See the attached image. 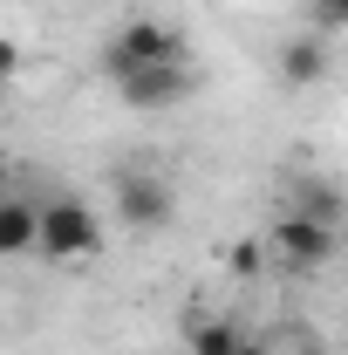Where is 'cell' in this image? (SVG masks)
<instances>
[{
  "mask_svg": "<svg viewBox=\"0 0 348 355\" xmlns=\"http://www.w3.org/2000/svg\"><path fill=\"white\" fill-rule=\"evenodd\" d=\"M35 253L42 260H89V253H103V219H96V205L89 198H48L35 205Z\"/></svg>",
  "mask_w": 348,
  "mask_h": 355,
  "instance_id": "obj_1",
  "label": "cell"
},
{
  "mask_svg": "<svg viewBox=\"0 0 348 355\" xmlns=\"http://www.w3.org/2000/svg\"><path fill=\"white\" fill-rule=\"evenodd\" d=\"M157 62H191V42L177 35L171 21H150V14H130L110 48H103V76H123V69H157Z\"/></svg>",
  "mask_w": 348,
  "mask_h": 355,
  "instance_id": "obj_2",
  "label": "cell"
},
{
  "mask_svg": "<svg viewBox=\"0 0 348 355\" xmlns=\"http://www.w3.org/2000/svg\"><path fill=\"white\" fill-rule=\"evenodd\" d=\"M266 246L280 253V266H287V273H314V266L335 260L342 232H328V225L301 219V212H280V219H273V232H266Z\"/></svg>",
  "mask_w": 348,
  "mask_h": 355,
  "instance_id": "obj_3",
  "label": "cell"
},
{
  "mask_svg": "<svg viewBox=\"0 0 348 355\" xmlns=\"http://www.w3.org/2000/svg\"><path fill=\"white\" fill-rule=\"evenodd\" d=\"M177 212V198H171V184L157 171H123L116 178V219L130 225V232H164Z\"/></svg>",
  "mask_w": 348,
  "mask_h": 355,
  "instance_id": "obj_4",
  "label": "cell"
},
{
  "mask_svg": "<svg viewBox=\"0 0 348 355\" xmlns=\"http://www.w3.org/2000/svg\"><path fill=\"white\" fill-rule=\"evenodd\" d=\"M116 96L130 103V110H177L184 96H191V62H157V69H123V76H110Z\"/></svg>",
  "mask_w": 348,
  "mask_h": 355,
  "instance_id": "obj_5",
  "label": "cell"
},
{
  "mask_svg": "<svg viewBox=\"0 0 348 355\" xmlns=\"http://www.w3.org/2000/svg\"><path fill=\"white\" fill-rule=\"evenodd\" d=\"M21 253H35V198L7 191L0 198V260H21Z\"/></svg>",
  "mask_w": 348,
  "mask_h": 355,
  "instance_id": "obj_6",
  "label": "cell"
},
{
  "mask_svg": "<svg viewBox=\"0 0 348 355\" xmlns=\"http://www.w3.org/2000/svg\"><path fill=\"white\" fill-rule=\"evenodd\" d=\"M287 212H301V219L342 232V191H335L328 178H294V205H287Z\"/></svg>",
  "mask_w": 348,
  "mask_h": 355,
  "instance_id": "obj_7",
  "label": "cell"
},
{
  "mask_svg": "<svg viewBox=\"0 0 348 355\" xmlns=\"http://www.w3.org/2000/svg\"><path fill=\"white\" fill-rule=\"evenodd\" d=\"M280 76L294 89H314L321 76H328V42H314V35H301V42L280 48Z\"/></svg>",
  "mask_w": 348,
  "mask_h": 355,
  "instance_id": "obj_8",
  "label": "cell"
},
{
  "mask_svg": "<svg viewBox=\"0 0 348 355\" xmlns=\"http://www.w3.org/2000/svg\"><path fill=\"white\" fill-rule=\"evenodd\" d=\"M184 342H191V355H239L246 335H239L232 321H191V328H184Z\"/></svg>",
  "mask_w": 348,
  "mask_h": 355,
  "instance_id": "obj_9",
  "label": "cell"
},
{
  "mask_svg": "<svg viewBox=\"0 0 348 355\" xmlns=\"http://www.w3.org/2000/svg\"><path fill=\"white\" fill-rule=\"evenodd\" d=\"M21 69H28V55H21V42H14V35H0V83H14Z\"/></svg>",
  "mask_w": 348,
  "mask_h": 355,
  "instance_id": "obj_10",
  "label": "cell"
},
{
  "mask_svg": "<svg viewBox=\"0 0 348 355\" xmlns=\"http://www.w3.org/2000/svg\"><path fill=\"white\" fill-rule=\"evenodd\" d=\"M314 28H348V0H314Z\"/></svg>",
  "mask_w": 348,
  "mask_h": 355,
  "instance_id": "obj_11",
  "label": "cell"
},
{
  "mask_svg": "<svg viewBox=\"0 0 348 355\" xmlns=\"http://www.w3.org/2000/svg\"><path fill=\"white\" fill-rule=\"evenodd\" d=\"M232 273H260V246H232Z\"/></svg>",
  "mask_w": 348,
  "mask_h": 355,
  "instance_id": "obj_12",
  "label": "cell"
},
{
  "mask_svg": "<svg viewBox=\"0 0 348 355\" xmlns=\"http://www.w3.org/2000/svg\"><path fill=\"white\" fill-rule=\"evenodd\" d=\"M7 191H14V171H7V164H0V198H7Z\"/></svg>",
  "mask_w": 348,
  "mask_h": 355,
  "instance_id": "obj_13",
  "label": "cell"
},
{
  "mask_svg": "<svg viewBox=\"0 0 348 355\" xmlns=\"http://www.w3.org/2000/svg\"><path fill=\"white\" fill-rule=\"evenodd\" d=\"M239 355H266V349H260V342H239Z\"/></svg>",
  "mask_w": 348,
  "mask_h": 355,
  "instance_id": "obj_14",
  "label": "cell"
},
{
  "mask_svg": "<svg viewBox=\"0 0 348 355\" xmlns=\"http://www.w3.org/2000/svg\"><path fill=\"white\" fill-rule=\"evenodd\" d=\"M294 355H321V349H314V342H294Z\"/></svg>",
  "mask_w": 348,
  "mask_h": 355,
  "instance_id": "obj_15",
  "label": "cell"
}]
</instances>
